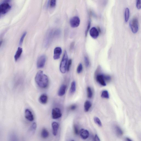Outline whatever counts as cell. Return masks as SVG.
Listing matches in <instances>:
<instances>
[{
    "instance_id": "obj_1",
    "label": "cell",
    "mask_w": 141,
    "mask_h": 141,
    "mask_svg": "<svg viewBox=\"0 0 141 141\" xmlns=\"http://www.w3.org/2000/svg\"><path fill=\"white\" fill-rule=\"evenodd\" d=\"M36 83L41 88H45L47 87L49 84V79L47 76L43 71L40 70L37 73L35 78Z\"/></svg>"
},
{
    "instance_id": "obj_2",
    "label": "cell",
    "mask_w": 141,
    "mask_h": 141,
    "mask_svg": "<svg viewBox=\"0 0 141 141\" xmlns=\"http://www.w3.org/2000/svg\"><path fill=\"white\" fill-rule=\"evenodd\" d=\"M68 59V55H67L66 51H65L62 61L61 62L60 67V71L62 73L64 74L66 72Z\"/></svg>"
},
{
    "instance_id": "obj_3",
    "label": "cell",
    "mask_w": 141,
    "mask_h": 141,
    "mask_svg": "<svg viewBox=\"0 0 141 141\" xmlns=\"http://www.w3.org/2000/svg\"><path fill=\"white\" fill-rule=\"evenodd\" d=\"M54 38H55L54 35V29L50 30L45 36L44 42V45L45 47H48L51 43Z\"/></svg>"
},
{
    "instance_id": "obj_4",
    "label": "cell",
    "mask_w": 141,
    "mask_h": 141,
    "mask_svg": "<svg viewBox=\"0 0 141 141\" xmlns=\"http://www.w3.org/2000/svg\"><path fill=\"white\" fill-rule=\"evenodd\" d=\"M129 25L131 31L134 33H136L139 30L138 21L137 18H134L130 21Z\"/></svg>"
},
{
    "instance_id": "obj_5",
    "label": "cell",
    "mask_w": 141,
    "mask_h": 141,
    "mask_svg": "<svg viewBox=\"0 0 141 141\" xmlns=\"http://www.w3.org/2000/svg\"><path fill=\"white\" fill-rule=\"evenodd\" d=\"M11 6L7 3H4L0 5V16L5 14L9 11Z\"/></svg>"
},
{
    "instance_id": "obj_6",
    "label": "cell",
    "mask_w": 141,
    "mask_h": 141,
    "mask_svg": "<svg viewBox=\"0 0 141 141\" xmlns=\"http://www.w3.org/2000/svg\"><path fill=\"white\" fill-rule=\"evenodd\" d=\"M52 115L53 119H59L62 116L61 110L58 108H53L52 110Z\"/></svg>"
},
{
    "instance_id": "obj_7",
    "label": "cell",
    "mask_w": 141,
    "mask_h": 141,
    "mask_svg": "<svg viewBox=\"0 0 141 141\" xmlns=\"http://www.w3.org/2000/svg\"><path fill=\"white\" fill-rule=\"evenodd\" d=\"M46 61V57L44 55L40 56L39 58L37 61V67L38 68H43L45 65Z\"/></svg>"
},
{
    "instance_id": "obj_8",
    "label": "cell",
    "mask_w": 141,
    "mask_h": 141,
    "mask_svg": "<svg viewBox=\"0 0 141 141\" xmlns=\"http://www.w3.org/2000/svg\"><path fill=\"white\" fill-rule=\"evenodd\" d=\"M80 19L77 16L73 17L71 18L70 21L71 27L74 28L78 27L80 24Z\"/></svg>"
},
{
    "instance_id": "obj_9",
    "label": "cell",
    "mask_w": 141,
    "mask_h": 141,
    "mask_svg": "<svg viewBox=\"0 0 141 141\" xmlns=\"http://www.w3.org/2000/svg\"><path fill=\"white\" fill-rule=\"evenodd\" d=\"M62 52V50L61 48L60 47H56L54 51V59L57 60L59 59Z\"/></svg>"
},
{
    "instance_id": "obj_10",
    "label": "cell",
    "mask_w": 141,
    "mask_h": 141,
    "mask_svg": "<svg viewBox=\"0 0 141 141\" xmlns=\"http://www.w3.org/2000/svg\"><path fill=\"white\" fill-rule=\"evenodd\" d=\"M79 134L81 138L84 140L87 139L89 136V132L87 130L84 129L80 130Z\"/></svg>"
},
{
    "instance_id": "obj_11",
    "label": "cell",
    "mask_w": 141,
    "mask_h": 141,
    "mask_svg": "<svg viewBox=\"0 0 141 141\" xmlns=\"http://www.w3.org/2000/svg\"><path fill=\"white\" fill-rule=\"evenodd\" d=\"M90 34L92 38L96 39L98 37L99 32L96 28L93 27L90 30Z\"/></svg>"
},
{
    "instance_id": "obj_12",
    "label": "cell",
    "mask_w": 141,
    "mask_h": 141,
    "mask_svg": "<svg viewBox=\"0 0 141 141\" xmlns=\"http://www.w3.org/2000/svg\"><path fill=\"white\" fill-rule=\"evenodd\" d=\"M25 117L26 119L30 121H33L34 117L32 112L29 109H26L25 110Z\"/></svg>"
},
{
    "instance_id": "obj_13",
    "label": "cell",
    "mask_w": 141,
    "mask_h": 141,
    "mask_svg": "<svg viewBox=\"0 0 141 141\" xmlns=\"http://www.w3.org/2000/svg\"><path fill=\"white\" fill-rule=\"evenodd\" d=\"M96 81L101 85L105 86H107L106 82L104 78V76L102 75H97L96 77Z\"/></svg>"
},
{
    "instance_id": "obj_14",
    "label": "cell",
    "mask_w": 141,
    "mask_h": 141,
    "mask_svg": "<svg viewBox=\"0 0 141 141\" xmlns=\"http://www.w3.org/2000/svg\"><path fill=\"white\" fill-rule=\"evenodd\" d=\"M52 127L53 134L54 136H56L58 133L59 125L57 122H53L52 123Z\"/></svg>"
},
{
    "instance_id": "obj_15",
    "label": "cell",
    "mask_w": 141,
    "mask_h": 141,
    "mask_svg": "<svg viewBox=\"0 0 141 141\" xmlns=\"http://www.w3.org/2000/svg\"><path fill=\"white\" fill-rule=\"evenodd\" d=\"M66 87V86L64 84L61 86L58 92V96L60 97L64 96L65 93Z\"/></svg>"
},
{
    "instance_id": "obj_16",
    "label": "cell",
    "mask_w": 141,
    "mask_h": 141,
    "mask_svg": "<svg viewBox=\"0 0 141 141\" xmlns=\"http://www.w3.org/2000/svg\"><path fill=\"white\" fill-rule=\"evenodd\" d=\"M23 51L22 49V48L19 47L18 48L17 51L14 56V59L15 61H17L18 60L19 58L22 53Z\"/></svg>"
},
{
    "instance_id": "obj_17",
    "label": "cell",
    "mask_w": 141,
    "mask_h": 141,
    "mask_svg": "<svg viewBox=\"0 0 141 141\" xmlns=\"http://www.w3.org/2000/svg\"><path fill=\"white\" fill-rule=\"evenodd\" d=\"M114 129L115 133L117 136L120 137L123 135V132L120 127L116 125Z\"/></svg>"
},
{
    "instance_id": "obj_18",
    "label": "cell",
    "mask_w": 141,
    "mask_h": 141,
    "mask_svg": "<svg viewBox=\"0 0 141 141\" xmlns=\"http://www.w3.org/2000/svg\"><path fill=\"white\" fill-rule=\"evenodd\" d=\"M39 100L41 103L43 104H45L47 102L48 97L46 95L43 94L40 97Z\"/></svg>"
},
{
    "instance_id": "obj_19",
    "label": "cell",
    "mask_w": 141,
    "mask_h": 141,
    "mask_svg": "<svg viewBox=\"0 0 141 141\" xmlns=\"http://www.w3.org/2000/svg\"><path fill=\"white\" fill-rule=\"evenodd\" d=\"M84 106L85 111L87 112L89 111L91 107L92 104L90 101L87 100L85 102Z\"/></svg>"
},
{
    "instance_id": "obj_20",
    "label": "cell",
    "mask_w": 141,
    "mask_h": 141,
    "mask_svg": "<svg viewBox=\"0 0 141 141\" xmlns=\"http://www.w3.org/2000/svg\"><path fill=\"white\" fill-rule=\"evenodd\" d=\"M49 135V132L45 129H43L41 132V136L43 138L45 139L48 137Z\"/></svg>"
},
{
    "instance_id": "obj_21",
    "label": "cell",
    "mask_w": 141,
    "mask_h": 141,
    "mask_svg": "<svg viewBox=\"0 0 141 141\" xmlns=\"http://www.w3.org/2000/svg\"><path fill=\"white\" fill-rule=\"evenodd\" d=\"M37 128V125L36 123H34L30 127L29 130V133L32 134H33L35 132Z\"/></svg>"
},
{
    "instance_id": "obj_22",
    "label": "cell",
    "mask_w": 141,
    "mask_h": 141,
    "mask_svg": "<svg viewBox=\"0 0 141 141\" xmlns=\"http://www.w3.org/2000/svg\"><path fill=\"white\" fill-rule=\"evenodd\" d=\"M130 16V10L128 8L125 9V22L128 21Z\"/></svg>"
},
{
    "instance_id": "obj_23",
    "label": "cell",
    "mask_w": 141,
    "mask_h": 141,
    "mask_svg": "<svg viewBox=\"0 0 141 141\" xmlns=\"http://www.w3.org/2000/svg\"><path fill=\"white\" fill-rule=\"evenodd\" d=\"M76 90V83L75 81H73L71 84L70 89V92L71 94L74 93Z\"/></svg>"
},
{
    "instance_id": "obj_24",
    "label": "cell",
    "mask_w": 141,
    "mask_h": 141,
    "mask_svg": "<svg viewBox=\"0 0 141 141\" xmlns=\"http://www.w3.org/2000/svg\"><path fill=\"white\" fill-rule=\"evenodd\" d=\"M101 97L103 98L109 99V94L108 91L105 90L103 91L101 94Z\"/></svg>"
},
{
    "instance_id": "obj_25",
    "label": "cell",
    "mask_w": 141,
    "mask_h": 141,
    "mask_svg": "<svg viewBox=\"0 0 141 141\" xmlns=\"http://www.w3.org/2000/svg\"><path fill=\"white\" fill-rule=\"evenodd\" d=\"M87 96L88 98H92L93 96V92L91 88L90 87H88L87 88Z\"/></svg>"
},
{
    "instance_id": "obj_26",
    "label": "cell",
    "mask_w": 141,
    "mask_h": 141,
    "mask_svg": "<svg viewBox=\"0 0 141 141\" xmlns=\"http://www.w3.org/2000/svg\"><path fill=\"white\" fill-rule=\"evenodd\" d=\"M94 120L95 122L100 127L102 126V124L101 121L97 117H95L94 118Z\"/></svg>"
},
{
    "instance_id": "obj_27",
    "label": "cell",
    "mask_w": 141,
    "mask_h": 141,
    "mask_svg": "<svg viewBox=\"0 0 141 141\" xmlns=\"http://www.w3.org/2000/svg\"><path fill=\"white\" fill-rule=\"evenodd\" d=\"M57 0H50L49 6L51 8H53L55 7L56 5Z\"/></svg>"
},
{
    "instance_id": "obj_28",
    "label": "cell",
    "mask_w": 141,
    "mask_h": 141,
    "mask_svg": "<svg viewBox=\"0 0 141 141\" xmlns=\"http://www.w3.org/2000/svg\"><path fill=\"white\" fill-rule=\"evenodd\" d=\"M74 131L76 135H78L79 134V131L78 127L75 124L74 126Z\"/></svg>"
},
{
    "instance_id": "obj_29",
    "label": "cell",
    "mask_w": 141,
    "mask_h": 141,
    "mask_svg": "<svg viewBox=\"0 0 141 141\" xmlns=\"http://www.w3.org/2000/svg\"><path fill=\"white\" fill-rule=\"evenodd\" d=\"M83 70V66L81 63L77 67V71L78 74L81 73Z\"/></svg>"
},
{
    "instance_id": "obj_30",
    "label": "cell",
    "mask_w": 141,
    "mask_h": 141,
    "mask_svg": "<svg viewBox=\"0 0 141 141\" xmlns=\"http://www.w3.org/2000/svg\"><path fill=\"white\" fill-rule=\"evenodd\" d=\"M27 34V33L25 32L23 33L22 36L21 37L20 39V42H19V45H21L22 44V43L23 42L24 40V38L25 36Z\"/></svg>"
},
{
    "instance_id": "obj_31",
    "label": "cell",
    "mask_w": 141,
    "mask_h": 141,
    "mask_svg": "<svg viewBox=\"0 0 141 141\" xmlns=\"http://www.w3.org/2000/svg\"><path fill=\"white\" fill-rule=\"evenodd\" d=\"M84 62L86 67H88L90 65V62L88 58L86 56L84 57Z\"/></svg>"
},
{
    "instance_id": "obj_32",
    "label": "cell",
    "mask_w": 141,
    "mask_h": 141,
    "mask_svg": "<svg viewBox=\"0 0 141 141\" xmlns=\"http://www.w3.org/2000/svg\"><path fill=\"white\" fill-rule=\"evenodd\" d=\"M72 63V60L71 59H70L68 61V64L67 65L66 70L67 71H69L70 70V67L71 64Z\"/></svg>"
},
{
    "instance_id": "obj_33",
    "label": "cell",
    "mask_w": 141,
    "mask_h": 141,
    "mask_svg": "<svg viewBox=\"0 0 141 141\" xmlns=\"http://www.w3.org/2000/svg\"><path fill=\"white\" fill-rule=\"evenodd\" d=\"M136 8L139 10L141 8V0H137L136 3Z\"/></svg>"
},
{
    "instance_id": "obj_34",
    "label": "cell",
    "mask_w": 141,
    "mask_h": 141,
    "mask_svg": "<svg viewBox=\"0 0 141 141\" xmlns=\"http://www.w3.org/2000/svg\"><path fill=\"white\" fill-rule=\"evenodd\" d=\"M90 26L91 22L90 21H88L87 27V29L85 32V35L86 36H87V35L88 33V32L89 30L90 29Z\"/></svg>"
},
{
    "instance_id": "obj_35",
    "label": "cell",
    "mask_w": 141,
    "mask_h": 141,
    "mask_svg": "<svg viewBox=\"0 0 141 141\" xmlns=\"http://www.w3.org/2000/svg\"><path fill=\"white\" fill-rule=\"evenodd\" d=\"M104 78L105 79V81H109L111 80V77L109 76L103 75Z\"/></svg>"
},
{
    "instance_id": "obj_36",
    "label": "cell",
    "mask_w": 141,
    "mask_h": 141,
    "mask_svg": "<svg viewBox=\"0 0 141 141\" xmlns=\"http://www.w3.org/2000/svg\"><path fill=\"white\" fill-rule=\"evenodd\" d=\"M76 108V106L75 105H71L70 107V109L71 110H74Z\"/></svg>"
},
{
    "instance_id": "obj_37",
    "label": "cell",
    "mask_w": 141,
    "mask_h": 141,
    "mask_svg": "<svg viewBox=\"0 0 141 141\" xmlns=\"http://www.w3.org/2000/svg\"><path fill=\"white\" fill-rule=\"evenodd\" d=\"M15 134H14V133H12L11 134L10 136V139H16V135H15Z\"/></svg>"
},
{
    "instance_id": "obj_38",
    "label": "cell",
    "mask_w": 141,
    "mask_h": 141,
    "mask_svg": "<svg viewBox=\"0 0 141 141\" xmlns=\"http://www.w3.org/2000/svg\"><path fill=\"white\" fill-rule=\"evenodd\" d=\"M94 139V140L95 141H100V139L99 138L97 134L95 135Z\"/></svg>"
},
{
    "instance_id": "obj_39",
    "label": "cell",
    "mask_w": 141,
    "mask_h": 141,
    "mask_svg": "<svg viewBox=\"0 0 141 141\" xmlns=\"http://www.w3.org/2000/svg\"><path fill=\"white\" fill-rule=\"evenodd\" d=\"M74 45V43H71V49H72L73 48Z\"/></svg>"
},
{
    "instance_id": "obj_40",
    "label": "cell",
    "mask_w": 141,
    "mask_h": 141,
    "mask_svg": "<svg viewBox=\"0 0 141 141\" xmlns=\"http://www.w3.org/2000/svg\"><path fill=\"white\" fill-rule=\"evenodd\" d=\"M126 139L127 141H132V140L130 139V138H126Z\"/></svg>"
},
{
    "instance_id": "obj_41",
    "label": "cell",
    "mask_w": 141,
    "mask_h": 141,
    "mask_svg": "<svg viewBox=\"0 0 141 141\" xmlns=\"http://www.w3.org/2000/svg\"><path fill=\"white\" fill-rule=\"evenodd\" d=\"M2 43V41L0 42V46L1 45V44Z\"/></svg>"
}]
</instances>
